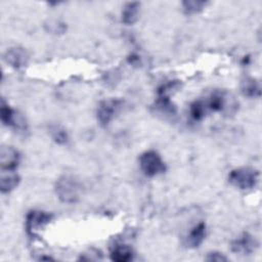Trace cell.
I'll use <instances>...</instances> for the list:
<instances>
[{
  "label": "cell",
  "instance_id": "6da1fadb",
  "mask_svg": "<svg viewBox=\"0 0 262 262\" xmlns=\"http://www.w3.org/2000/svg\"><path fill=\"white\" fill-rule=\"evenodd\" d=\"M83 186L81 182L74 176L64 175L60 177L55 184V192L58 199L68 204L76 203L80 200Z\"/></svg>",
  "mask_w": 262,
  "mask_h": 262
},
{
  "label": "cell",
  "instance_id": "7a4b0ae2",
  "mask_svg": "<svg viewBox=\"0 0 262 262\" xmlns=\"http://www.w3.org/2000/svg\"><path fill=\"white\" fill-rule=\"evenodd\" d=\"M229 182L239 189H251L258 181V172L252 168L234 169L229 174Z\"/></svg>",
  "mask_w": 262,
  "mask_h": 262
},
{
  "label": "cell",
  "instance_id": "3957f363",
  "mask_svg": "<svg viewBox=\"0 0 262 262\" xmlns=\"http://www.w3.org/2000/svg\"><path fill=\"white\" fill-rule=\"evenodd\" d=\"M139 165L142 172L149 177L162 174L166 170L165 163L160 155L155 150L143 152L139 158Z\"/></svg>",
  "mask_w": 262,
  "mask_h": 262
},
{
  "label": "cell",
  "instance_id": "277c9868",
  "mask_svg": "<svg viewBox=\"0 0 262 262\" xmlns=\"http://www.w3.org/2000/svg\"><path fill=\"white\" fill-rule=\"evenodd\" d=\"M51 218H52V215L47 212L38 211V210L29 212L26 218L27 232L31 236H36L39 230H41L48 222H50Z\"/></svg>",
  "mask_w": 262,
  "mask_h": 262
},
{
  "label": "cell",
  "instance_id": "5b68a950",
  "mask_svg": "<svg viewBox=\"0 0 262 262\" xmlns=\"http://www.w3.org/2000/svg\"><path fill=\"white\" fill-rule=\"evenodd\" d=\"M122 101L119 99H106L99 103L97 108V119L102 126H106L121 108Z\"/></svg>",
  "mask_w": 262,
  "mask_h": 262
},
{
  "label": "cell",
  "instance_id": "8992f818",
  "mask_svg": "<svg viewBox=\"0 0 262 262\" xmlns=\"http://www.w3.org/2000/svg\"><path fill=\"white\" fill-rule=\"evenodd\" d=\"M257 245L258 244L256 239L251 234H249L248 232H244L231 243V250L237 254L249 255L253 251H255Z\"/></svg>",
  "mask_w": 262,
  "mask_h": 262
},
{
  "label": "cell",
  "instance_id": "52a82bcc",
  "mask_svg": "<svg viewBox=\"0 0 262 262\" xmlns=\"http://www.w3.org/2000/svg\"><path fill=\"white\" fill-rule=\"evenodd\" d=\"M19 164V155L11 146H3L0 151V165L4 171H14Z\"/></svg>",
  "mask_w": 262,
  "mask_h": 262
},
{
  "label": "cell",
  "instance_id": "ba28073f",
  "mask_svg": "<svg viewBox=\"0 0 262 262\" xmlns=\"http://www.w3.org/2000/svg\"><path fill=\"white\" fill-rule=\"evenodd\" d=\"M4 59L11 67L19 69L27 64L29 59V54L21 47H11L5 52Z\"/></svg>",
  "mask_w": 262,
  "mask_h": 262
},
{
  "label": "cell",
  "instance_id": "9c48e42d",
  "mask_svg": "<svg viewBox=\"0 0 262 262\" xmlns=\"http://www.w3.org/2000/svg\"><path fill=\"white\" fill-rule=\"evenodd\" d=\"M206 236V225L205 223L201 222L198 225H195L190 232L188 233L186 237V245L190 248H196L199 247Z\"/></svg>",
  "mask_w": 262,
  "mask_h": 262
},
{
  "label": "cell",
  "instance_id": "30bf717a",
  "mask_svg": "<svg viewBox=\"0 0 262 262\" xmlns=\"http://www.w3.org/2000/svg\"><path fill=\"white\" fill-rule=\"evenodd\" d=\"M19 183V176L13 171L2 170L0 178V188L2 192H9L14 189Z\"/></svg>",
  "mask_w": 262,
  "mask_h": 262
},
{
  "label": "cell",
  "instance_id": "8fae6325",
  "mask_svg": "<svg viewBox=\"0 0 262 262\" xmlns=\"http://www.w3.org/2000/svg\"><path fill=\"white\" fill-rule=\"evenodd\" d=\"M111 259L117 262H127L133 257V251L127 245H115L111 250Z\"/></svg>",
  "mask_w": 262,
  "mask_h": 262
},
{
  "label": "cell",
  "instance_id": "7c38bea8",
  "mask_svg": "<svg viewBox=\"0 0 262 262\" xmlns=\"http://www.w3.org/2000/svg\"><path fill=\"white\" fill-rule=\"evenodd\" d=\"M140 4L138 2L127 3L122 10V20L127 25L134 24L138 18Z\"/></svg>",
  "mask_w": 262,
  "mask_h": 262
},
{
  "label": "cell",
  "instance_id": "4fadbf2b",
  "mask_svg": "<svg viewBox=\"0 0 262 262\" xmlns=\"http://www.w3.org/2000/svg\"><path fill=\"white\" fill-rule=\"evenodd\" d=\"M241 89L244 95L248 97H259L261 89L259 83L253 78H246L241 84Z\"/></svg>",
  "mask_w": 262,
  "mask_h": 262
},
{
  "label": "cell",
  "instance_id": "5bb4252c",
  "mask_svg": "<svg viewBox=\"0 0 262 262\" xmlns=\"http://www.w3.org/2000/svg\"><path fill=\"white\" fill-rule=\"evenodd\" d=\"M0 117H1V121L4 125L6 126H11L14 127L17 115L15 114V112L8 105L6 104L4 101H2L1 103V107H0Z\"/></svg>",
  "mask_w": 262,
  "mask_h": 262
},
{
  "label": "cell",
  "instance_id": "9a60e30c",
  "mask_svg": "<svg viewBox=\"0 0 262 262\" xmlns=\"http://www.w3.org/2000/svg\"><path fill=\"white\" fill-rule=\"evenodd\" d=\"M208 108L214 112H220L224 108L225 105V96L224 93L221 91H214L208 100Z\"/></svg>",
  "mask_w": 262,
  "mask_h": 262
},
{
  "label": "cell",
  "instance_id": "2e32d148",
  "mask_svg": "<svg viewBox=\"0 0 262 262\" xmlns=\"http://www.w3.org/2000/svg\"><path fill=\"white\" fill-rule=\"evenodd\" d=\"M156 107L163 114L167 115H175L176 108L175 105L169 99V96H159L156 101Z\"/></svg>",
  "mask_w": 262,
  "mask_h": 262
},
{
  "label": "cell",
  "instance_id": "e0dca14e",
  "mask_svg": "<svg viewBox=\"0 0 262 262\" xmlns=\"http://www.w3.org/2000/svg\"><path fill=\"white\" fill-rule=\"evenodd\" d=\"M205 114H206V104L203 101L195 100L190 104V115L194 120L196 121L202 120L205 117Z\"/></svg>",
  "mask_w": 262,
  "mask_h": 262
},
{
  "label": "cell",
  "instance_id": "ac0fdd59",
  "mask_svg": "<svg viewBox=\"0 0 262 262\" xmlns=\"http://www.w3.org/2000/svg\"><path fill=\"white\" fill-rule=\"evenodd\" d=\"M50 134L53 140L59 144H66L69 140L68 133L66 130L59 126H51L50 127Z\"/></svg>",
  "mask_w": 262,
  "mask_h": 262
},
{
  "label": "cell",
  "instance_id": "d6986e66",
  "mask_svg": "<svg viewBox=\"0 0 262 262\" xmlns=\"http://www.w3.org/2000/svg\"><path fill=\"white\" fill-rule=\"evenodd\" d=\"M207 2L205 1H184L182 2L183 9L187 14L198 13L203 10V8L206 6Z\"/></svg>",
  "mask_w": 262,
  "mask_h": 262
},
{
  "label": "cell",
  "instance_id": "ffe728a7",
  "mask_svg": "<svg viewBox=\"0 0 262 262\" xmlns=\"http://www.w3.org/2000/svg\"><path fill=\"white\" fill-rule=\"evenodd\" d=\"M178 86H179V81H170L168 83L163 84L158 89L159 96H169V94L172 92V90L178 88Z\"/></svg>",
  "mask_w": 262,
  "mask_h": 262
},
{
  "label": "cell",
  "instance_id": "44dd1931",
  "mask_svg": "<svg viewBox=\"0 0 262 262\" xmlns=\"http://www.w3.org/2000/svg\"><path fill=\"white\" fill-rule=\"evenodd\" d=\"M208 261H217V262H221V261H226L227 258L224 257L222 254L218 253V252H212V253H209L207 258H206Z\"/></svg>",
  "mask_w": 262,
  "mask_h": 262
}]
</instances>
